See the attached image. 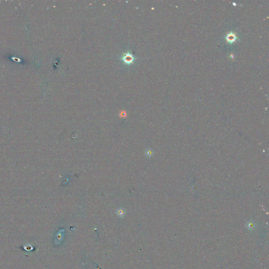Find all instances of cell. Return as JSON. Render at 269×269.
Here are the masks:
<instances>
[{
  "mask_svg": "<svg viewBox=\"0 0 269 269\" xmlns=\"http://www.w3.org/2000/svg\"><path fill=\"white\" fill-rule=\"evenodd\" d=\"M121 60H122L125 64L129 65L134 62V60H136V58L134 55L132 54V53H131V52H127L122 55Z\"/></svg>",
  "mask_w": 269,
  "mask_h": 269,
  "instance_id": "cell-1",
  "label": "cell"
},
{
  "mask_svg": "<svg viewBox=\"0 0 269 269\" xmlns=\"http://www.w3.org/2000/svg\"><path fill=\"white\" fill-rule=\"evenodd\" d=\"M226 39L228 43H232L236 41V40L237 39V37L235 34L233 33L232 32H230L226 36Z\"/></svg>",
  "mask_w": 269,
  "mask_h": 269,
  "instance_id": "cell-2",
  "label": "cell"
}]
</instances>
